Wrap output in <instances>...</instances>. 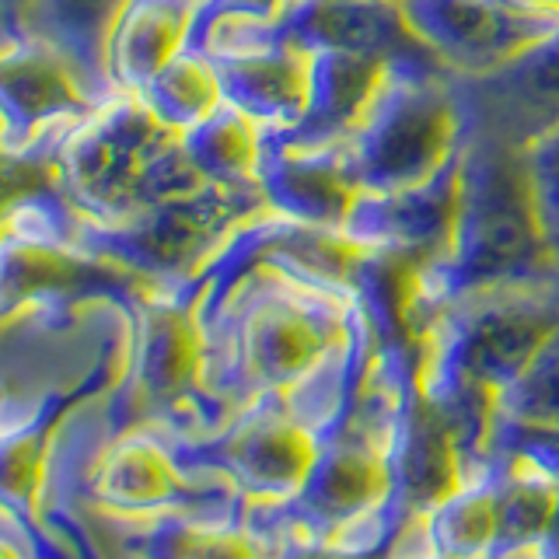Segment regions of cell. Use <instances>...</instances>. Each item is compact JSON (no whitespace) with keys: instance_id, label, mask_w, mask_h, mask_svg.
I'll use <instances>...</instances> for the list:
<instances>
[{"instance_id":"4316f807","label":"cell","mask_w":559,"mask_h":559,"mask_svg":"<svg viewBox=\"0 0 559 559\" xmlns=\"http://www.w3.org/2000/svg\"><path fill=\"white\" fill-rule=\"evenodd\" d=\"M486 459L528 465L559 486V424H524L493 413L486 437Z\"/></svg>"},{"instance_id":"d4e9b609","label":"cell","mask_w":559,"mask_h":559,"mask_svg":"<svg viewBox=\"0 0 559 559\" xmlns=\"http://www.w3.org/2000/svg\"><path fill=\"white\" fill-rule=\"evenodd\" d=\"M140 98H144V105L165 127H171L175 133H189L210 112L221 109L224 87L214 60L203 49L186 46L179 57H171L157 70L151 84L140 92Z\"/></svg>"},{"instance_id":"8992f818","label":"cell","mask_w":559,"mask_h":559,"mask_svg":"<svg viewBox=\"0 0 559 559\" xmlns=\"http://www.w3.org/2000/svg\"><path fill=\"white\" fill-rule=\"evenodd\" d=\"M130 322L127 371L102 395L112 433L119 437L133 427L200 433L206 332L197 305L179 290L154 287L140 297Z\"/></svg>"},{"instance_id":"5bb4252c","label":"cell","mask_w":559,"mask_h":559,"mask_svg":"<svg viewBox=\"0 0 559 559\" xmlns=\"http://www.w3.org/2000/svg\"><path fill=\"white\" fill-rule=\"evenodd\" d=\"M102 549L133 559H262L241 521L203 514H119L92 503H63Z\"/></svg>"},{"instance_id":"44dd1931","label":"cell","mask_w":559,"mask_h":559,"mask_svg":"<svg viewBox=\"0 0 559 559\" xmlns=\"http://www.w3.org/2000/svg\"><path fill=\"white\" fill-rule=\"evenodd\" d=\"M127 0H35L25 32L43 35L46 43L57 46L63 57L81 70L87 87L109 102L116 87L105 67V49H109L112 25Z\"/></svg>"},{"instance_id":"484cf974","label":"cell","mask_w":559,"mask_h":559,"mask_svg":"<svg viewBox=\"0 0 559 559\" xmlns=\"http://www.w3.org/2000/svg\"><path fill=\"white\" fill-rule=\"evenodd\" d=\"M497 413L524 424H559V325L524 364V371L497 395Z\"/></svg>"},{"instance_id":"f546056e","label":"cell","mask_w":559,"mask_h":559,"mask_svg":"<svg viewBox=\"0 0 559 559\" xmlns=\"http://www.w3.org/2000/svg\"><path fill=\"white\" fill-rule=\"evenodd\" d=\"M259 552H262V559H367V556H354L340 546H332V542H325V538H311L301 532L273 535L270 542H262Z\"/></svg>"},{"instance_id":"9c48e42d","label":"cell","mask_w":559,"mask_h":559,"mask_svg":"<svg viewBox=\"0 0 559 559\" xmlns=\"http://www.w3.org/2000/svg\"><path fill=\"white\" fill-rule=\"evenodd\" d=\"M154 430H162L186 468L221 472L241 489L245 500L290 497L319 454L314 433L290 416L280 392L252 399L210 433H175L168 427Z\"/></svg>"},{"instance_id":"d590c367","label":"cell","mask_w":559,"mask_h":559,"mask_svg":"<svg viewBox=\"0 0 559 559\" xmlns=\"http://www.w3.org/2000/svg\"><path fill=\"white\" fill-rule=\"evenodd\" d=\"M524 4H532L538 11H549V14H559V0H524Z\"/></svg>"},{"instance_id":"30bf717a","label":"cell","mask_w":559,"mask_h":559,"mask_svg":"<svg viewBox=\"0 0 559 559\" xmlns=\"http://www.w3.org/2000/svg\"><path fill=\"white\" fill-rule=\"evenodd\" d=\"M74 503H92L102 507V511H119V514L182 511V514L241 521L249 500L221 472L186 468L175 459V451L168 448L162 430L133 427L127 433H119L102 451L95 472L87 476Z\"/></svg>"},{"instance_id":"836d02e7","label":"cell","mask_w":559,"mask_h":559,"mask_svg":"<svg viewBox=\"0 0 559 559\" xmlns=\"http://www.w3.org/2000/svg\"><path fill=\"white\" fill-rule=\"evenodd\" d=\"M35 0H0V17H4V35H22L25 17Z\"/></svg>"},{"instance_id":"ba28073f","label":"cell","mask_w":559,"mask_h":559,"mask_svg":"<svg viewBox=\"0 0 559 559\" xmlns=\"http://www.w3.org/2000/svg\"><path fill=\"white\" fill-rule=\"evenodd\" d=\"M287 43L301 52H364L381 60L441 67L416 39L399 0H287L276 17H217L189 46L224 49Z\"/></svg>"},{"instance_id":"d6986e66","label":"cell","mask_w":559,"mask_h":559,"mask_svg":"<svg viewBox=\"0 0 559 559\" xmlns=\"http://www.w3.org/2000/svg\"><path fill=\"white\" fill-rule=\"evenodd\" d=\"M203 0H127L112 25L105 67L116 95H140L192 43Z\"/></svg>"},{"instance_id":"d6a6232c","label":"cell","mask_w":559,"mask_h":559,"mask_svg":"<svg viewBox=\"0 0 559 559\" xmlns=\"http://www.w3.org/2000/svg\"><path fill=\"white\" fill-rule=\"evenodd\" d=\"M381 559H444V556H437L430 549V542L424 535V528H419V518H413L406 528L399 532V538L389 546V552H384Z\"/></svg>"},{"instance_id":"ffe728a7","label":"cell","mask_w":559,"mask_h":559,"mask_svg":"<svg viewBox=\"0 0 559 559\" xmlns=\"http://www.w3.org/2000/svg\"><path fill=\"white\" fill-rule=\"evenodd\" d=\"M384 459L392 468L395 500L409 518H419L459 486V448H454L451 427L430 406L424 389L402 413L392 441L384 448Z\"/></svg>"},{"instance_id":"8d00e7d4","label":"cell","mask_w":559,"mask_h":559,"mask_svg":"<svg viewBox=\"0 0 559 559\" xmlns=\"http://www.w3.org/2000/svg\"><path fill=\"white\" fill-rule=\"evenodd\" d=\"M87 535H92V532H87ZM95 546H98V542H95ZM102 549V546H98ZM102 556L105 559H133V556H122V552H109V549H102Z\"/></svg>"},{"instance_id":"e0dca14e","label":"cell","mask_w":559,"mask_h":559,"mask_svg":"<svg viewBox=\"0 0 559 559\" xmlns=\"http://www.w3.org/2000/svg\"><path fill=\"white\" fill-rule=\"evenodd\" d=\"M214 60L224 102L252 116L262 130H290L305 116L311 57L287 43H245L203 49Z\"/></svg>"},{"instance_id":"ac0fdd59","label":"cell","mask_w":559,"mask_h":559,"mask_svg":"<svg viewBox=\"0 0 559 559\" xmlns=\"http://www.w3.org/2000/svg\"><path fill=\"white\" fill-rule=\"evenodd\" d=\"M311 81L305 116L290 130H270L294 147L346 144L364 122L392 60L364 52H308Z\"/></svg>"},{"instance_id":"5b68a950","label":"cell","mask_w":559,"mask_h":559,"mask_svg":"<svg viewBox=\"0 0 559 559\" xmlns=\"http://www.w3.org/2000/svg\"><path fill=\"white\" fill-rule=\"evenodd\" d=\"M262 210H270V203L259 186L203 182L140 210L122 224H98L78 214L74 238L95 255L140 273L154 287L182 290L221 245Z\"/></svg>"},{"instance_id":"3957f363","label":"cell","mask_w":559,"mask_h":559,"mask_svg":"<svg viewBox=\"0 0 559 559\" xmlns=\"http://www.w3.org/2000/svg\"><path fill=\"white\" fill-rule=\"evenodd\" d=\"M559 325V276L465 294L419 332V384L500 395Z\"/></svg>"},{"instance_id":"4fadbf2b","label":"cell","mask_w":559,"mask_h":559,"mask_svg":"<svg viewBox=\"0 0 559 559\" xmlns=\"http://www.w3.org/2000/svg\"><path fill=\"white\" fill-rule=\"evenodd\" d=\"M462 151L424 182L402 189H360L343 221V235L360 249L409 255L424 266L433 262L448 249L454 227Z\"/></svg>"},{"instance_id":"7a4b0ae2","label":"cell","mask_w":559,"mask_h":559,"mask_svg":"<svg viewBox=\"0 0 559 559\" xmlns=\"http://www.w3.org/2000/svg\"><path fill=\"white\" fill-rule=\"evenodd\" d=\"M52 165L70 206L98 224H122L206 182L189 162L182 133L165 127L140 95H112L70 127Z\"/></svg>"},{"instance_id":"83f0119b","label":"cell","mask_w":559,"mask_h":559,"mask_svg":"<svg viewBox=\"0 0 559 559\" xmlns=\"http://www.w3.org/2000/svg\"><path fill=\"white\" fill-rule=\"evenodd\" d=\"M521 154L532 179L542 231H546L549 249L559 259V119L535 130L528 140H521Z\"/></svg>"},{"instance_id":"6da1fadb","label":"cell","mask_w":559,"mask_h":559,"mask_svg":"<svg viewBox=\"0 0 559 559\" xmlns=\"http://www.w3.org/2000/svg\"><path fill=\"white\" fill-rule=\"evenodd\" d=\"M559 276V259L542 231L521 144L472 127L462 151L459 210L448 249L416 276L406 332L416 343L437 314L465 294Z\"/></svg>"},{"instance_id":"4dcf8cb0","label":"cell","mask_w":559,"mask_h":559,"mask_svg":"<svg viewBox=\"0 0 559 559\" xmlns=\"http://www.w3.org/2000/svg\"><path fill=\"white\" fill-rule=\"evenodd\" d=\"M284 8H287V0H203L192 39H197L210 22H217V17H276Z\"/></svg>"},{"instance_id":"277c9868","label":"cell","mask_w":559,"mask_h":559,"mask_svg":"<svg viewBox=\"0 0 559 559\" xmlns=\"http://www.w3.org/2000/svg\"><path fill=\"white\" fill-rule=\"evenodd\" d=\"M468 136V105L444 67L395 60L357 133L346 162L360 189H402L430 179Z\"/></svg>"},{"instance_id":"7402d4cb","label":"cell","mask_w":559,"mask_h":559,"mask_svg":"<svg viewBox=\"0 0 559 559\" xmlns=\"http://www.w3.org/2000/svg\"><path fill=\"white\" fill-rule=\"evenodd\" d=\"M430 549L444 559H489L497 546V468L483 462L419 514Z\"/></svg>"},{"instance_id":"f1b7e54d","label":"cell","mask_w":559,"mask_h":559,"mask_svg":"<svg viewBox=\"0 0 559 559\" xmlns=\"http://www.w3.org/2000/svg\"><path fill=\"white\" fill-rule=\"evenodd\" d=\"M4 559H78L74 546L28 503L0 500Z\"/></svg>"},{"instance_id":"52a82bcc","label":"cell","mask_w":559,"mask_h":559,"mask_svg":"<svg viewBox=\"0 0 559 559\" xmlns=\"http://www.w3.org/2000/svg\"><path fill=\"white\" fill-rule=\"evenodd\" d=\"M392 500L395 483L384 451L371 437L346 427L332 441L319 444V454H314L305 483L290 497L245 503L241 528L249 532L255 546L284 532H301L332 542L354 521L381 511Z\"/></svg>"},{"instance_id":"8fae6325","label":"cell","mask_w":559,"mask_h":559,"mask_svg":"<svg viewBox=\"0 0 559 559\" xmlns=\"http://www.w3.org/2000/svg\"><path fill=\"white\" fill-rule=\"evenodd\" d=\"M416 39L459 81H479L559 32V14L524 0H399Z\"/></svg>"},{"instance_id":"1f68e13d","label":"cell","mask_w":559,"mask_h":559,"mask_svg":"<svg viewBox=\"0 0 559 559\" xmlns=\"http://www.w3.org/2000/svg\"><path fill=\"white\" fill-rule=\"evenodd\" d=\"M52 528H57L70 546H74V552H78V559H105L102 556V549L95 546V538L87 535V528L78 521V514L74 511H67V507H46V511H39Z\"/></svg>"},{"instance_id":"603a6c76","label":"cell","mask_w":559,"mask_h":559,"mask_svg":"<svg viewBox=\"0 0 559 559\" xmlns=\"http://www.w3.org/2000/svg\"><path fill=\"white\" fill-rule=\"evenodd\" d=\"M182 147L206 182L259 186L255 171L262 154V127L252 116L235 109L231 102H224L200 127L182 133Z\"/></svg>"},{"instance_id":"9a60e30c","label":"cell","mask_w":559,"mask_h":559,"mask_svg":"<svg viewBox=\"0 0 559 559\" xmlns=\"http://www.w3.org/2000/svg\"><path fill=\"white\" fill-rule=\"evenodd\" d=\"M255 182L276 214L332 231H343V221L360 192L343 144L294 147L270 130H262Z\"/></svg>"},{"instance_id":"7c38bea8","label":"cell","mask_w":559,"mask_h":559,"mask_svg":"<svg viewBox=\"0 0 559 559\" xmlns=\"http://www.w3.org/2000/svg\"><path fill=\"white\" fill-rule=\"evenodd\" d=\"M102 98L81 70L43 35H0V151L17 154L46 133H57L92 116Z\"/></svg>"},{"instance_id":"cb8c5ba5","label":"cell","mask_w":559,"mask_h":559,"mask_svg":"<svg viewBox=\"0 0 559 559\" xmlns=\"http://www.w3.org/2000/svg\"><path fill=\"white\" fill-rule=\"evenodd\" d=\"M486 462H493L497 468V546L489 559H507L546 538L559 503V486L528 465L500 459Z\"/></svg>"},{"instance_id":"2e32d148","label":"cell","mask_w":559,"mask_h":559,"mask_svg":"<svg viewBox=\"0 0 559 559\" xmlns=\"http://www.w3.org/2000/svg\"><path fill=\"white\" fill-rule=\"evenodd\" d=\"M459 81V78H454ZM468 122L507 140H528L559 119V32L479 81H459Z\"/></svg>"},{"instance_id":"e575fe53","label":"cell","mask_w":559,"mask_h":559,"mask_svg":"<svg viewBox=\"0 0 559 559\" xmlns=\"http://www.w3.org/2000/svg\"><path fill=\"white\" fill-rule=\"evenodd\" d=\"M542 559H559V503H556V514L546 538H542Z\"/></svg>"}]
</instances>
